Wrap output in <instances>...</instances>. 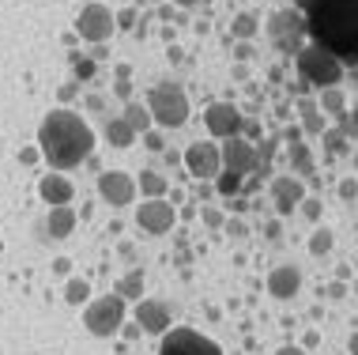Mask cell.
I'll return each mask as SVG.
<instances>
[{"instance_id":"6da1fadb","label":"cell","mask_w":358,"mask_h":355,"mask_svg":"<svg viewBox=\"0 0 358 355\" xmlns=\"http://www.w3.org/2000/svg\"><path fill=\"white\" fill-rule=\"evenodd\" d=\"M94 129L76 110H50L45 121L38 125V151L53 170H72L91 155Z\"/></svg>"},{"instance_id":"7a4b0ae2","label":"cell","mask_w":358,"mask_h":355,"mask_svg":"<svg viewBox=\"0 0 358 355\" xmlns=\"http://www.w3.org/2000/svg\"><path fill=\"white\" fill-rule=\"evenodd\" d=\"M309 34L336 57L358 61V0H298Z\"/></svg>"},{"instance_id":"3957f363","label":"cell","mask_w":358,"mask_h":355,"mask_svg":"<svg viewBox=\"0 0 358 355\" xmlns=\"http://www.w3.org/2000/svg\"><path fill=\"white\" fill-rule=\"evenodd\" d=\"M298 72H302V80L313 83V88H336V80L343 76V64L332 50H324L321 42H313V46H302V50H298Z\"/></svg>"},{"instance_id":"277c9868","label":"cell","mask_w":358,"mask_h":355,"mask_svg":"<svg viewBox=\"0 0 358 355\" xmlns=\"http://www.w3.org/2000/svg\"><path fill=\"white\" fill-rule=\"evenodd\" d=\"M148 110L159 129H181V125L189 121V99L181 88H173V83H159V88H151L148 95Z\"/></svg>"},{"instance_id":"5b68a950","label":"cell","mask_w":358,"mask_h":355,"mask_svg":"<svg viewBox=\"0 0 358 355\" xmlns=\"http://www.w3.org/2000/svg\"><path fill=\"white\" fill-rule=\"evenodd\" d=\"M83 325H87L91 337H113V333L124 325V299L117 291H110V295H102V299L87 302Z\"/></svg>"},{"instance_id":"8992f818","label":"cell","mask_w":358,"mask_h":355,"mask_svg":"<svg viewBox=\"0 0 358 355\" xmlns=\"http://www.w3.org/2000/svg\"><path fill=\"white\" fill-rule=\"evenodd\" d=\"M159 355H222V348L211 337H204V333L185 329V325H181V329L162 333Z\"/></svg>"},{"instance_id":"52a82bcc","label":"cell","mask_w":358,"mask_h":355,"mask_svg":"<svg viewBox=\"0 0 358 355\" xmlns=\"http://www.w3.org/2000/svg\"><path fill=\"white\" fill-rule=\"evenodd\" d=\"M185 167L192 178H219L222 174V148L215 140H196L185 148Z\"/></svg>"},{"instance_id":"ba28073f","label":"cell","mask_w":358,"mask_h":355,"mask_svg":"<svg viewBox=\"0 0 358 355\" xmlns=\"http://www.w3.org/2000/svg\"><path fill=\"white\" fill-rule=\"evenodd\" d=\"M173 223H178V208L162 197H151L136 208V227L148 235H166V231H173Z\"/></svg>"},{"instance_id":"9c48e42d","label":"cell","mask_w":358,"mask_h":355,"mask_svg":"<svg viewBox=\"0 0 358 355\" xmlns=\"http://www.w3.org/2000/svg\"><path fill=\"white\" fill-rule=\"evenodd\" d=\"M76 34L83 42H106L113 34V12L106 4H83L76 15Z\"/></svg>"},{"instance_id":"30bf717a","label":"cell","mask_w":358,"mask_h":355,"mask_svg":"<svg viewBox=\"0 0 358 355\" xmlns=\"http://www.w3.org/2000/svg\"><path fill=\"white\" fill-rule=\"evenodd\" d=\"M99 193L106 204H113V208H124V204H132L140 193V181L132 178V174H124V170H102L99 174Z\"/></svg>"},{"instance_id":"8fae6325","label":"cell","mask_w":358,"mask_h":355,"mask_svg":"<svg viewBox=\"0 0 358 355\" xmlns=\"http://www.w3.org/2000/svg\"><path fill=\"white\" fill-rule=\"evenodd\" d=\"M204 121H208V132L219 137V140L241 137V125H245V118H241V110L234 106V102H211Z\"/></svg>"},{"instance_id":"7c38bea8","label":"cell","mask_w":358,"mask_h":355,"mask_svg":"<svg viewBox=\"0 0 358 355\" xmlns=\"http://www.w3.org/2000/svg\"><path fill=\"white\" fill-rule=\"evenodd\" d=\"M309 31V19L302 12H279L272 15V23H268V38L279 46V50H294L298 38Z\"/></svg>"},{"instance_id":"4fadbf2b","label":"cell","mask_w":358,"mask_h":355,"mask_svg":"<svg viewBox=\"0 0 358 355\" xmlns=\"http://www.w3.org/2000/svg\"><path fill=\"white\" fill-rule=\"evenodd\" d=\"M219 148H222V170H238V174H249V170L260 167V151H257L245 137H230V140H222Z\"/></svg>"},{"instance_id":"5bb4252c","label":"cell","mask_w":358,"mask_h":355,"mask_svg":"<svg viewBox=\"0 0 358 355\" xmlns=\"http://www.w3.org/2000/svg\"><path fill=\"white\" fill-rule=\"evenodd\" d=\"M272 200H275V212L279 216H290L294 208H302V200H306V181L298 174L272 178Z\"/></svg>"},{"instance_id":"9a60e30c","label":"cell","mask_w":358,"mask_h":355,"mask_svg":"<svg viewBox=\"0 0 358 355\" xmlns=\"http://www.w3.org/2000/svg\"><path fill=\"white\" fill-rule=\"evenodd\" d=\"M136 325L143 333H170V310H166V302H159V299H140L136 302Z\"/></svg>"},{"instance_id":"2e32d148","label":"cell","mask_w":358,"mask_h":355,"mask_svg":"<svg viewBox=\"0 0 358 355\" xmlns=\"http://www.w3.org/2000/svg\"><path fill=\"white\" fill-rule=\"evenodd\" d=\"M38 197H42L50 208H61V204H69V200L76 197V186L61 174V170H50V174L38 181Z\"/></svg>"},{"instance_id":"e0dca14e","label":"cell","mask_w":358,"mask_h":355,"mask_svg":"<svg viewBox=\"0 0 358 355\" xmlns=\"http://www.w3.org/2000/svg\"><path fill=\"white\" fill-rule=\"evenodd\" d=\"M298 287H302V272H298L294 265H279L268 272V291H272V299H294Z\"/></svg>"},{"instance_id":"ac0fdd59","label":"cell","mask_w":358,"mask_h":355,"mask_svg":"<svg viewBox=\"0 0 358 355\" xmlns=\"http://www.w3.org/2000/svg\"><path fill=\"white\" fill-rule=\"evenodd\" d=\"M72 227H76V212L69 204L50 208V216H45V231H50V238H69Z\"/></svg>"},{"instance_id":"d6986e66","label":"cell","mask_w":358,"mask_h":355,"mask_svg":"<svg viewBox=\"0 0 358 355\" xmlns=\"http://www.w3.org/2000/svg\"><path fill=\"white\" fill-rule=\"evenodd\" d=\"M136 137H140V132L132 129V125L124 121V118H110V121H106V140H110L113 148H129V144L136 140Z\"/></svg>"},{"instance_id":"ffe728a7","label":"cell","mask_w":358,"mask_h":355,"mask_svg":"<svg viewBox=\"0 0 358 355\" xmlns=\"http://www.w3.org/2000/svg\"><path fill=\"white\" fill-rule=\"evenodd\" d=\"M124 121H129L132 129L140 132V137H143V132H151V125H155L151 110L143 106V102H129V106H124Z\"/></svg>"},{"instance_id":"44dd1931","label":"cell","mask_w":358,"mask_h":355,"mask_svg":"<svg viewBox=\"0 0 358 355\" xmlns=\"http://www.w3.org/2000/svg\"><path fill=\"white\" fill-rule=\"evenodd\" d=\"M136 181H140L143 200H151V197H166V178H162L159 170H143V174H140Z\"/></svg>"},{"instance_id":"7402d4cb","label":"cell","mask_w":358,"mask_h":355,"mask_svg":"<svg viewBox=\"0 0 358 355\" xmlns=\"http://www.w3.org/2000/svg\"><path fill=\"white\" fill-rule=\"evenodd\" d=\"M215 189L222 197H238L241 189H245V174H238V170H222V174L215 178Z\"/></svg>"},{"instance_id":"603a6c76","label":"cell","mask_w":358,"mask_h":355,"mask_svg":"<svg viewBox=\"0 0 358 355\" xmlns=\"http://www.w3.org/2000/svg\"><path fill=\"white\" fill-rule=\"evenodd\" d=\"M290 162H294L298 178H313V155H309L306 144H294V148H290Z\"/></svg>"},{"instance_id":"cb8c5ba5","label":"cell","mask_w":358,"mask_h":355,"mask_svg":"<svg viewBox=\"0 0 358 355\" xmlns=\"http://www.w3.org/2000/svg\"><path fill=\"white\" fill-rule=\"evenodd\" d=\"M113 291H117L121 299H140L143 295V272H132V276H124V280H117Z\"/></svg>"},{"instance_id":"d4e9b609","label":"cell","mask_w":358,"mask_h":355,"mask_svg":"<svg viewBox=\"0 0 358 355\" xmlns=\"http://www.w3.org/2000/svg\"><path fill=\"white\" fill-rule=\"evenodd\" d=\"M321 106H324L328 113H336V118H343V106H347L343 91H340V88H321Z\"/></svg>"},{"instance_id":"484cf974","label":"cell","mask_w":358,"mask_h":355,"mask_svg":"<svg viewBox=\"0 0 358 355\" xmlns=\"http://www.w3.org/2000/svg\"><path fill=\"white\" fill-rule=\"evenodd\" d=\"M332 231H328V227H317V231L313 235H309V253H313V257H324L328 253V249H332Z\"/></svg>"},{"instance_id":"4316f807","label":"cell","mask_w":358,"mask_h":355,"mask_svg":"<svg viewBox=\"0 0 358 355\" xmlns=\"http://www.w3.org/2000/svg\"><path fill=\"white\" fill-rule=\"evenodd\" d=\"M64 299H69L72 306H83V299H91V284L76 276V280H69V287H64Z\"/></svg>"},{"instance_id":"83f0119b","label":"cell","mask_w":358,"mask_h":355,"mask_svg":"<svg viewBox=\"0 0 358 355\" xmlns=\"http://www.w3.org/2000/svg\"><path fill=\"white\" fill-rule=\"evenodd\" d=\"M302 118H306V132H309V137H324V121H321V113L313 110V102H302Z\"/></svg>"},{"instance_id":"f1b7e54d","label":"cell","mask_w":358,"mask_h":355,"mask_svg":"<svg viewBox=\"0 0 358 355\" xmlns=\"http://www.w3.org/2000/svg\"><path fill=\"white\" fill-rule=\"evenodd\" d=\"M257 34V15H238L234 19V38H241V42H245V38H253Z\"/></svg>"},{"instance_id":"f546056e","label":"cell","mask_w":358,"mask_h":355,"mask_svg":"<svg viewBox=\"0 0 358 355\" xmlns=\"http://www.w3.org/2000/svg\"><path fill=\"white\" fill-rule=\"evenodd\" d=\"M324 148L332 151V155H343V151H347V137L340 129H324Z\"/></svg>"},{"instance_id":"4dcf8cb0","label":"cell","mask_w":358,"mask_h":355,"mask_svg":"<svg viewBox=\"0 0 358 355\" xmlns=\"http://www.w3.org/2000/svg\"><path fill=\"white\" fill-rule=\"evenodd\" d=\"M302 216H306V219H321V200H317V197H306V200H302Z\"/></svg>"},{"instance_id":"1f68e13d","label":"cell","mask_w":358,"mask_h":355,"mask_svg":"<svg viewBox=\"0 0 358 355\" xmlns=\"http://www.w3.org/2000/svg\"><path fill=\"white\" fill-rule=\"evenodd\" d=\"M200 219H204L208 227H219V223H222V212H219V208H208V204H204V208H200Z\"/></svg>"},{"instance_id":"d6a6232c","label":"cell","mask_w":358,"mask_h":355,"mask_svg":"<svg viewBox=\"0 0 358 355\" xmlns=\"http://www.w3.org/2000/svg\"><path fill=\"white\" fill-rule=\"evenodd\" d=\"M340 197H343V200H355V197H358V181H355V178H343V181H340Z\"/></svg>"},{"instance_id":"836d02e7","label":"cell","mask_w":358,"mask_h":355,"mask_svg":"<svg viewBox=\"0 0 358 355\" xmlns=\"http://www.w3.org/2000/svg\"><path fill=\"white\" fill-rule=\"evenodd\" d=\"M143 144H148L151 151H162V132H143Z\"/></svg>"},{"instance_id":"e575fe53","label":"cell","mask_w":358,"mask_h":355,"mask_svg":"<svg viewBox=\"0 0 358 355\" xmlns=\"http://www.w3.org/2000/svg\"><path fill=\"white\" fill-rule=\"evenodd\" d=\"M76 76H83V80H91V76H94V61H76Z\"/></svg>"},{"instance_id":"d590c367","label":"cell","mask_w":358,"mask_h":355,"mask_svg":"<svg viewBox=\"0 0 358 355\" xmlns=\"http://www.w3.org/2000/svg\"><path fill=\"white\" fill-rule=\"evenodd\" d=\"M227 231L234 235V238H245V223H241V219H230V223H227Z\"/></svg>"},{"instance_id":"8d00e7d4","label":"cell","mask_w":358,"mask_h":355,"mask_svg":"<svg viewBox=\"0 0 358 355\" xmlns=\"http://www.w3.org/2000/svg\"><path fill=\"white\" fill-rule=\"evenodd\" d=\"M343 295H347V284H332V287H328V299H343Z\"/></svg>"},{"instance_id":"74e56055","label":"cell","mask_w":358,"mask_h":355,"mask_svg":"<svg viewBox=\"0 0 358 355\" xmlns=\"http://www.w3.org/2000/svg\"><path fill=\"white\" fill-rule=\"evenodd\" d=\"M38 155H42V151H34V148H23V151H19V159H23V162H34Z\"/></svg>"},{"instance_id":"f35d334b","label":"cell","mask_w":358,"mask_h":355,"mask_svg":"<svg viewBox=\"0 0 358 355\" xmlns=\"http://www.w3.org/2000/svg\"><path fill=\"white\" fill-rule=\"evenodd\" d=\"M275 355H306V348H294V344H287V348H279Z\"/></svg>"},{"instance_id":"ab89813d","label":"cell","mask_w":358,"mask_h":355,"mask_svg":"<svg viewBox=\"0 0 358 355\" xmlns=\"http://www.w3.org/2000/svg\"><path fill=\"white\" fill-rule=\"evenodd\" d=\"M279 231H283L279 223H268V227H264V235H268V238H279Z\"/></svg>"},{"instance_id":"60d3db41","label":"cell","mask_w":358,"mask_h":355,"mask_svg":"<svg viewBox=\"0 0 358 355\" xmlns=\"http://www.w3.org/2000/svg\"><path fill=\"white\" fill-rule=\"evenodd\" d=\"M347 348H351V355H358V333H351V340H347Z\"/></svg>"},{"instance_id":"b9f144b4","label":"cell","mask_w":358,"mask_h":355,"mask_svg":"<svg viewBox=\"0 0 358 355\" xmlns=\"http://www.w3.org/2000/svg\"><path fill=\"white\" fill-rule=\"evenodd\" d=\"M355 295H358V280H355Z\"/></svg>"}]
</instances>
